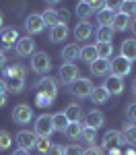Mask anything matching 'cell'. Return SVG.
I'll return each mask as SVG.
<instances>
[{
  "label": "cell",
  "instance_id": "d4e9b609",
  "mask_svg": "<svg viewBox=\"0 0 136 155\" xmlns=\"http://www.w3.org/2000/svg\"><path fill=\"white\" fill-rule=\"evenodd\" d=\"M81 130H83V126H81V122H68V126L64 128V134H66V139H81Z\"/></svg>",
  "mask_w": 136,
  "mask_h": 155
},
{
  "label": "cell",
  "instance_id": "d590c367",
  "mask_svg": "<svg viewBox=\"0 0 136 155\" xmlns=\"http://www.w3.org/2000/svg\"><path fill=\"white\" fill-rule=\"evenodd\" d=\"M111 19H113V12L107 11V8H103V11H99V12H97V21H99V25H109V23H111Z\"/></svg>",
  "mask_w": 136,
  "mask_h": 155
},
{
  "label": "cell",
  "instance_id": "5b68a950",
  "mask_svg": "<svg viewBox=\"0 0 136 155\" xmlns=\"http://www.w3.org/2000/svg\"><path fill=\"white\" fill-rule=\"evenodd\" d=\"M58 72H60V81H62V83L72 85L74 81L78 79V72H81V71H78V66L72 64V62H64Z\"/></svg>",
  "mask_w": 136,
  "mask_h": 155
},
{
  "label": "cell",
  "instance_id": "f6af8a7d",
  "mask_svg": "<svg viewBox=\"0 0 136 155\" xmlns=\"http://www.w3.org/2000/svg\"><path fill=\"white\" fill-rule=\"evenodd\" d=\"M8 91V87H6V81L4 79H0V93H6Z\"/></svg>",
  "mask_w": 136,
  "mask_h": 155
},
{
  "label": "cell",
  "instance_id": "e575fe53",
  "mask_svg": "<svg viewBox=\"0 0 136 155\" xmlns=\"http://www.w3.org/2000/svg\"><path fill=\"white\" fill-rule=\"evenodd\" d=\"M12 141H14V139L11 137L8 130H0V151H6V149L11 147Z\"/></svg>",
  "mask_w": 136,
  "mask_h": 155
},
{
  "label": "cell",
  "instance_id": "44dd1931",
  "mask_svg": "<svg viewBox=\"0 0 136 155\" xmlns=\"http://www.w3.org/2000/svg\"><path fill=\"white\" fill-rule=\"evenodd\" d=\"M25 74H21V77H11V79H6V87H8V91L11 93H21L25 89Z\"/></svg>",
  "mask_w": 136,
  "mask_h": 155
},
{
  "label": "cell",
  "instance_id": "8fae6325",
  "mask_svg": "<svg viewBox=\"0 0 136 155\" xmlns=\"http://www.w3.org/2000/svg\"><path fill=\"white\" fill-rule=\"evenodd\" d=\"M35 139H37V134L31 132V130H19L17 137H14L19 149H27V151H31V149L35 147Z\"/></svg>",
  "mask_w": 136,
  "mask_h": 155
},
{
  "label": "cell",
  "instance_id": "74e56055",
  "mask_svg": "<svg viewBox=\"0 0 136 155\" xmlns=\"http://www.w3.org/2000/svg\"><path fill=\"white\" fill-rule=\"evenodd\" d=\"M122 12H126L128 17H132V15L136 17V0H128V2H124Z\"/></svg>",
  "mask_w": 136,
  "mask_h": 155
},
{
  "label": "cell",
  "instance_id": "7a4b0ae2",
  "mask_svg": "<svg viewBox=\"0 0 136 155\" xmlns=\"http://www.w3.org/2000/svg\"><path fill=\"white\" fill-rule=\"evenodd\" d=\"M31 68L39 74H43V72H49L52 68V58H49V54L46 52H33L31 54Z\"/></svg>",
  "mask_w": 136,
  "mask_h": 155
},
{
  "label": "cell",
  "instance_id": "ffe728a7",
  "mask_svg": "<svg viewBox=\"0 0 136 155\" xmlns=\"http://www.w3.org/2000/svg\"><path fill=\"white\" fill-rule=\"evenodd\" d=\"M62 58L64 62H76V58H81V48L76 46V44H68L66 48L62 50Z\"/></svg>",
  "mask_w": 136,
  "mask_h": 155
},
{
  "label": "cell",
  "instance_id": "4dcf8cb0",
  "mask_svg": "<svg viewBox=\"0 0 136 155\" xmlns=\"http://www.w3.org/2000/svg\"><path fill=\"white\" fill-rule=\"evenodd\" d=\"M41 21H43V25L46 27H54V25H58V11H43V15H41Z\"/></svg>",
  "mask_w": 136,
  "mask_h": 155
},
{
  "label": "cell",
  "instance_id": "484cf974",
  "mask_svg": "<svg viewBox=\"0 0 136 155\" xmlns=\"http://www.w3.org/2000/svg\"><path fill=\"white\" fill-rule=\"evenodd\" d=\"M52 126H54V130L64 132V128L68 126V120H66V116H64V112L52 114Z\"/></svg>",
  "mask_w": 136,
  "mask_h": 155
},
{
  "label": "cell",
  "instance_id": "52a82bcc",
  "mask_svg": "<svg viewBox=\"0 0 136 155\" xmlns=\"http://www.w3.org/2000/svg\"><path fill=\"white\" fill-rule=\"evenodd\" d=\"M109 95H122L124 93V79L120 77H115V74H107V79H105V83L101 85Z\"/></svg>",
  "mask_w": 136,
  "mask_h": 155
},
{
  "label": "cell",
  "instance_id": "681fc988",
  "mask_svg": "<svg viewBox=\"0 0 136 155\" xmlns=\"http://www.w3.org/2000/svg\"><path fill=\"white\" fill-rule=\"evenodd\" d=\"M109 155H122V153H120V149L115 147V149H109Z\"/></svg>",
  "mask_w": 136,
  "mask_h": 155
},
{
  "label": "cell",
  "instance_id": "ac0fdd59",
  "mask_svg": "<svg viewBox=\"0 0 136 155\" xmlns=\"http://www.w3.org/2000/svg\"><path fill=\"white\" fill-rule=\"evenodd\" d=\"M120 52H122L120 56H124V58L130 60V62H134L136 60V39H124Z\"/></svg>",
  "mask_w": 136,
  "mask_h": 155
},
{
  "label": "cell",
  "instance_id": "2e32d148",
  "mask_svg": "<svg viewBox=\"0 0 136 155\" xmlns=\"http://www.w3.org/2000/svg\"><path fill=\"white\" fill-rule=\"evenodd\" d=\"M85 122H87V126H89V128L97 130V128L103 126V122H105V114H103V112H99V110H91V112L87 114Z\"/></svg>",
  "mask_w": 136,
  "mask_h": 155
},
{
  "label": "cell",
  "instance_id": "7c38bea8",
  "mask_svg": "<svg viewBox=\"0 0 136 155\" xmlns=\"http://www.w3.org/2000/svg\"><path fill=\"white\" fill-rule=\"evenodd\" d=\"M43 21H41V15H29L27 17V21H25V29H27V33L29 35H37V33H41L43 31Z\"/></svg>",
  "mask_w": 136,
  "mask_h": 155
},
{
  "label": "cell",
  "instance_id": "1f68e13d",
  "mask_svg": "<svg viewBox=\"0 0 136 155\" xmlns=\"http://www.w3.org/2000/svg\"><path fill=\"white\" fill-rule=\"evenodd\" d=\"M81 60H85L87 64H91L93 60H97L95 46H85V48H81Z\"/></svg>",
  "mask_w": 136,
  "mask_h": 155
},
{
  "label": "cell",
  "instance_id": "f907efd6",
  "mask_svg": "<svg viewBox=\"0 0 136 155\" xmlns=\"http://www.w3.org/2000/svg\"><path fill=\"white\" fill-rule=\"evenodd\" d=\"M130 27H132V31H134V33H136V17H134V19H132V21H130Z\"/></svg>",
  "mask_w": 136,
  "mask_h": 155
},
{
  "label": "cell",
  "instance_id": "d6a6232c",
  "mask_svg": "<svg viewBox=\"0 0 136 155\" xmlns=\"http://www.w3.org/2000/svg\"><path fill=\"white\" fill-rule=\"evenodd\" d=\"M81 139H83L85 143L93 145V143H95V139H97V130H93V128H89V126H83V130H81Z\"/></svg>",
  "mask_w": 136,
  "mask_h": 155
},
{
  "label": "cell",
  "instance_id": "ee69618b",
  "mask_svg": "<svg viewBox=\"0 0 136 155\" xmlns=\"http://www.w3.org/2000/svg\"><path fill=\"white\" fill-rule=\"evenodd\" d=\"M35 101H37V106H39V107H46V106H49V104H52V101H49L48 97L39 95V93H37V99H35Z\"/></svg>",
  "mask_w": 136,
  "mask_h": 155
},
{
  "label": "cell",
  "instance_id": "5bb4252c",
  "mask_svg": "<svg viewBox=\"0 0 136 155\" xmlns=\"http://www.w3.org/2000/svg\"><path fill=\"white\" fill-rule=\"evenodd\" d=\"M109 27L113 31H126L128 27H130V17L126 15V12H113V19H111Z\"/></svg>",
  "mask_w": 136,
  "mask_h": 155
},
{
  "label": "cell",
  "instance_id": "ba28073f",
  "mask_svg": "<svg viewBox=\"0 0 136 155\" xmlns=\"http://www.w3.org/2000/svg\"><path fill=\"white\" fill-rule=\"evenodd\" d=\"M31 118H33L31 106H27V104L14 106V110H12V120H14L17 124H27V122H31Z\"/></svg>",
  "mask_w": 136,
  "mask_h": 155
},
{
  "label": "cell",
  "instance_id": "11a10c76",
  "mask_svg": "<svg viewBox=\"0 0 136 155\" xmlns=\"http://www.w3.org/2000/svg\"><path fill=\"white\" fill-rule=\"evenodd\" d=\"M132 91H134V95H136V81L132 83Z\"/></svg>",
  "mask_w": 136,
  "mask_h": 155
},
{
  "label": "cell",
  "instance_id": "7402d4cb",
  "mask_svg": "<svg viewBox=\"0 0 136 155\" xmlns=\"http://www.w3.org/2000/svg\"><path fill=\"white\" fill-rule=\"evenodd\" d=\"M95 52H97V58L109 60V56L113 54V46H111V41H97L95 44Z\"/></svg>",
  "mask_w": 136,
  "mask_h": 155
},
{
  "label": "cell",
  "instance_id": "cb8c5ba5",
  "mask_svg": "<svg viewBox=\"0 0 136 155\" xmlns=\"http://www.w3.org/2000/svg\"><path fill=\"white\" fill-rule=\"evenodd\" d=\"M91 101L93 104H97V106H101V104H105L107 99H109V93L103 89V87H93V91H91Z\"/></svg>",
  "mask_w": 136,
  "mask_h": 155
},
{
  "label": "cell",
  "instance_id": "8d00e7d4",
  "mask_svg": "<svg viewBox=\"0 0 136 155\" xmlns=\"http://www.w3.org/2000/svg\"><path fill=\"white\" fill-rule=\"evenodd\" d=\"M124 6V0H105V8L111 12H120Z\"/></svg>",
  "mask_w": 136,
  "mask_h": 155
},
{
  "label": "cell",
  "instance_id": "db71d44e",
  "mask_svg": "<svg viewBox=\"0 0 136 155\" xmlns=\"http://www.w3.org/2000/svg\"><path fill=\"white\" fill-rule=\"evenodd\" d=\"M2 23H4V17H2V12H0V27H2Z\"/></svg>",
  "mask_w": 136,
  "mask_h": 155
},
{
  "label": "cell",
  "instance_id": "9c48e42d",
  "mask_svg": "<svg viewBox=\"0 0 136 155\" xmlns=\"http://www.w3.org/2000/svg\"><path fill=\"white\" fill-rule=\"evenodd\" d=\"M14 50L19 56H31L35 52V39L31 35H25V37H19L17 44H14Z\"/></svg>",
  "mask_w": 136,
  "mask_h": 155
},
{
  "label": "cell",
  "instance_id": "9a60e30c",
  "mask_svg": "<svg viewBox=\"0 0 136 155\" xmlns=\"http://www.w3.org/2000/svg\"><path fill=\"white\" fill-rule=\"evenodd\" d=\"M68 25H64V23H58V25H54L52 29H49V41H54V44H60V41H64L66 37H68Z\"/></svg>",
  "mask_w": 136,
  "mask_h": 155
},
{
  "label": "cell",
  "instance_id": "6f0895ef",
  "mask_svg": "<svg viewBox=\"0 0 136 155\" xmlns=\"http://www.w3.org/2000/svg\"><path fill=\"white\" fill-rule=\"evenodd\" d=\"M134 151H136V149H134Z\"/></svg>",
  "mask_w": 136,
  "mask_h": 155
},
{
  "label": "cell",
  "instance_id": "9f6ffc18",
  "mask_svg": "<svg viewBox=\"0 0 136 155\" xmlns=\"http://www.w3.org/2000/svg\"><path fill=\"white\" fill-rule=\"evenodd\" d=\"M124 2H128V0H124Z\"/></svg>",
  "mask_w": 136,
  "mask_h": 155
},
{
  "label": "cell",
  "instance_id": "f1b7e54d",
  "mask_svg": "<svg viewBox=\"0 0 136 155\" xmlns=\"http://www.w3.org/2000/svg\"><path fill=\"white\" fill-rule=\"evenodd\" d=\"M122 137H124V141H126V145H134V147H136V124H128V126H124Z\"/></svg>",
  "mask_w": 136,
  "mask_h": 155
},
{
  "label": "cell",
  "instance_id": "603a6c76",
  "mask_svg": "<svg viewBox=\"0 0 136 155\" xmlns=\"http://www.w3.org/2000/svg\"><path fill=\"white\" fill-rule=\"evenodd\" d=\"M64 116H66L68 122H81V118H83V110H81V106H76V104H70V106L64 110Z\"/></svg>",
  "mask_w": 136,
  "mask_h": 155
},
{
  "label": "cell",
  "instance_id": "d6986e66",
  "mask_svg": "<svg viewBox=\"0 0 136 155\" xmlns=\"http://www.w3.org/2000/svg\"><path fill=\"white\" fill-rule=\"evenodd\" d=\"M91 35H93V27L87 23V21H83V23L76 25V29H74V37H76V41L91 39Z\"/></svg>",
  "mask_w": 136,
  "mask_h": 155
},
{
  "label": "cell",
  "instance_id": "3957f363",
  "mask_svg": "<svg viewBox=\"0 0 136 155\" xmlns=\"http://www.w3.org/2000/svg\"><path fill=\"white\" fill-rule=\"evenodd\" d=\"M37 89H39V95L48 97L49 101H54L56 97H58V85L54 79H49V77H43L39 83H37Z\"/></svg>",
  "mask_w": 136,
  "mask_h": 155
},
{
  "label": "cell",
  "instance_id": "7dc6e473",
  "mask_svg": "<svg viewBox=\"0 0 136 155\" xmlns=\"http://www.w3.org/2000/svg\"><path fill=\"white\" fill-rule=\"evenodd\" d=\"M6 106V93H0V107Z\"/></svg>",
  "mask_w": 136,
  "mask_h": 155
},
{
  "label": "cell",
  "instance_id": "c3c4849f",
  "mask_svg": "<svg viewBox=\"0 0 136 155\" xmlns=\"http://www.w3.org/2000/svg\"><path fill=\"white\" fill-rule=\"evenodd\" d=\"M12 155H29V151H27V149H17Z\"/></svg>",
  "mask_w": 136,
  "mask_h": 155
},
{
  "label": "cell",
  "instance_id": "4316f807",
  "mask_svg": "<svg viewBox=\"0 0 136 155\" xmlns=\"http://www.w3.org/2000/svg\"><path fill=\"white\" fill-rule=\"evenodd\" d=\"M76 17H78V19H83V21H89V19L93 17V8L87 4L85 0H81V2L76 4Z\"/></svg>",
  "mask_w": 136,
  "mask_h": 155
},
{
  "label": "cell",
  "instance_id": "f35d334b",
  "mask_svg": "<svg viewBox=\"0 0 136 155\" xmlns=\"http://www.w3.org/2000/svg\"><path fill=\"white\" fill-rule=\"evenodd\" d=\"M126 118L130 120L132 124L136 122V101H132V104H128V107H126Z\"/></svg>",
  "mask_w": 136,
  "mask_h": 155
},
{
  "label": "cell",
  "instance_id": "277c9868",
  "mask_svg": "<svg viewBox=\"0 0 136 155\" xmlns=\"http://www.w3.org/2000/svg\"><path fill=\"white\" fill-rule=\"evenodd\" d=\"M70 91H72V95L76 97H89L91 95V91H93V83H91V79H83V77H78L72 85H70Z\"/></svg>",
  "mask_w": 136,
  "mask_h": 155
},
{
  "label": "cell",
  "instance_id": "4fadbf2b",
  "mask_svg": "<svg viewBox=\"0 0 136 155\" xmlns=\"http://www.w3.org/2000/svg\"><path fill=\"white\" fill-rule=\"evenodd\" d=\"M122 145H126L122 132L107 130L105 134H103V147H105V149H115V147H122Z\"/></svg>",
  "mask_w": 136,
  "mask_h": 155
},
{
  "label": "cell",
  "instance_id": "f546056e",
  "mask_svg": "<svg viewBox=\"0 0 136 155\" xmlns=\"http://www.w3.org/2000/svg\"><path fill=\"white\" fill-rule=\"evenodd\" d=\"M97 41H111V37H113V29H111L109 25H99L97 29Z\"/></svg>",
  "mask_w": 136,
  "mask_h": 155
},
{
  "label": "cell",
  "instance_id": "f5cc1de1",
  "mask_svg": "<svg viewBox=\"0 0 136 155\" xmlns=\"http://www.w3.org/2000/svg\"><path fill=\"white\" fill-rule=\"evenodd\" d=\"M46 2H48V4H58L60 0H46Z\"/></svg>",
  "mask_w": 136,
  "mask_h": 155
},
{
  "label": "cell",
  "instance_id": "b9f144b4",
  "mask_svg": "<svg viewBox=\"0 0 136 155\" xmlns=\"http://www.w3.org/2000/svg\"><path fill=\"white\" fill-rule=\"evenodd\" d=\"M83 155H105V153H103V149H99V147H95V145H91L87 151H83Z\"/></svg>",
  "mask_w": 136,
  "mask_h": 155
},
{
  "label": "cell",
  "instance_id": "836d02e7",
  "mask_svg": "<svg viewBox=\"0 0 136 155\" xmlns=\"http://www.w3.org/2000/svg\"><path fill=\"white\" fill-rule=\"evenodd\" d=\"M49 145H52L49 137H37L35 139V149L39 151V153H46V151L49 149Z\"/></svg>",
  "mask_w": 136,
  "mask_h": 155
},
{
  "label": "cell",
  "instance_id": "816d5d0a",
  "mask_svg": "<svg viewBox=\"0 0 136 155\" xmlns=\"http://www.w3.org/2000/svg\"><path fill=\"white\" fill-rule=\"evenodd\" d=\"M124 155H136V151H134V149H128V151H126Z\"/></svg>",
  "mask_w": 136,
  "mask_h": 155
},
{
  "label": "cell",
  "instance_id": "8992f818",
  "mask_svg": "<svg viewBox=\"0 0 136 155\" xmlns=\"http://www.w3.org/2000/svg\"><path fill=\"white\" fill-rule=\"evenodd\" d=\"M52 132H54V126H52V114H41V116L35 120V134L37 137H49Z\"/></svg>",
  "mask_w": 136,
  "mask_h": 155
},
{
  "label": "cell",
  "instance_id": "ab89813d",
  "mask_svg": "<svg viewBox=\"0 0 136 155\" xmlns=\"http://www.w3.org/2000/svg\"><path fill=\"white\" fill-rule=\"evenodd\" d=\"M64 155H83V149L78 145H68L64 147Z\"/></svg>",
  "mask_w": 136,
  "mask_h": 155
},
{
  "label": "cell",
  "instance_id": "bcb514c9",
  "mask_svg": "<svg viewBox=\"0 0 136 155\" xmlns=\"http://www.w3.org/2000/svg\"><path fill=\"white\" fill-rule=\"evenodd\" d=\"M4 64H6V56H4V52H0V71L4 68Z\"/></svg>",
  "mask_w": 136,
  "mask_h": 155
},
{
  "label": "cell",
  "instance_id": "83f0119b",
  "mask_svg": "<svg viewBox=\"0 0 136 155\" xmlns=\"http://www.w3.org/2000/svg\"><path fill=\"white\" fill-rule=\"evenodd\" d=\"M21 74H25V68L21 66V64H11V66H4V68H2L4 81L11 79V77H21Z\"/></svg>",
  "mask_w": 136,
  "mask_h": 155
},
{
  "label": "cell",
  "instance_id": "30bf717a",
  "mask_svg": "<svg viewBox=\"0 0 136 155\" xmlns=\"http://www.w3.org/2000/svg\"><path fill=\"white\" fill-rule=\"evenodd\" d=\"M17 39H19V31H17L14 27L2 29V31H0V52L11 50V46H14V44H17Z\"/></svg>",
  "mask_w": 136,
  "mask_h": 155
},
{
  "label": "cell",
  "instance_id": "6da1fadb",
  "mask_svg": "<svg viewBox=\"0 0 136 155\" xmlns=\"http://www.w3.org/2000/svg\"><path fill=\"white\" fill-rule=\"evenodd\" d=\"M109 72L111 74H115V77H128L130 72H132V62L130 60H126L124 56H115L113 60H109Z\"/></svg>",
  "mask_w": 136,
  "mask_h": 155
},
{
  "label": "cell",
  "instance_id": "e0dca14e",
  "mask_svg": "<svg viewBox=\"0 0 136 155\" xmlns=\"http://www.w3.org/2000/svg\"><path fill=\"white\" fill-rule=\"evenodd\" d=\"M89 68H91V72H93L95 77H105V74L109 72V60L97 58V60H93V62L89 64Z\"/></svg>",
  "mask_w": 136,
  "mask_h": 155
},
{
  "label": "cell",
  "instance_id": "7bdbcfd3",
  "mask_svg": "<svg viewBox=\"0 0 136 155\" xmlns=\"http://www.w3.org/2000/svg\"><path fill=\"white\" fill-rule=\"evenodd\" d=\"M68 19H70V12H68V11H60V12H58V23L66 25V23H68Z\"/></svg>",
  "mask_w": 136,
  "mask_h": 155
},
{
  "label": "cell",
  "instance_id": "60d3db41",
  "mask_svg": "<svg viewBox=\"0 0 136 155\" xmlns=\"http://www.w3.org/2000/svg\"><path fill=\"white\" fill-rule=\"evenodd\" d=\"M43 155H64V147H60V145H49V149Z\"/></svg>",
  "mask_w": 136,
  "mask_h": 155
}]
</instances>
